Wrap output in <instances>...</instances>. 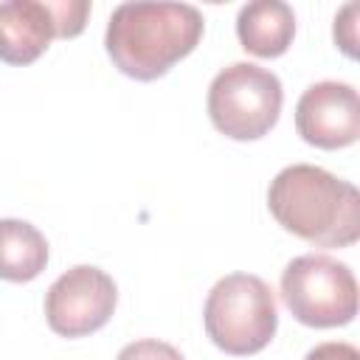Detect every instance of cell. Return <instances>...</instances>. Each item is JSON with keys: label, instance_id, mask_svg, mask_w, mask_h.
Here are the masks:
<instances>
[{"label": "cell", "instance_id": "obj_1", "mask_svg": "<svg viewBox=\"0 0 360 360\" xmlns=\"http://www.w3.org/2000/svg\"><path fill=\"white\" fill-rule=\"evenodd\" d=\"M273 219L318 248H349L360 239V194L352 183L309 163L281 169L267 188Z\"/></svg>", "mask_w": 360, "mask_h": 360}, {"label": "cell", "instance_id": "obj_2", "mask_svg": "<svg viewBox=\"0 0 360 360\" xmlns=\"http://www.w3.org/2000/svg\"><path fill=\"white\" fill-rule=\"evenodd\" d=\"M202 28L200 8L188 3H121L107 22L104 45L124 76L152 82L197 48Z\"/></svg>", "mask_w": 360, "mask_h": 360}, {"label": "cell", "instance_id": "obj_3", "mask_svg": "<svg viewBox=\"0 0 360 360\" xmlns=\"http://www.w3.org/2000/svg\"><path fill=\"white\" fill-rule=\"evenodd\" d=\"M202 323L211 343L225 354H256L276 335V295L259 276L231 273L211 287L202 307Z\"/></svg>", "mask_w": 360, "mask_h": 360}, {"label": "cell", "instance_id": "obj_4", "mask_svg": "<svg viewBox=\"0 0 360 360\" xmlns=\"http://www.w3.org/2000/svg\"><path fill=\"white\" fill-rule=\"evenodd\" d=\"M284 90L273 70L253 62L222 68L208 84L211 124L233 141H256L267 135L281 112Z\"/></svg>", "mask_w": 360, "mask_h": 360}, {"label": "cell", "instance_id": "obj_5", "mask_svg": "<svg viewBox=\"0 0 360 360\" xmlns=\"http://www.w3.org/2000/svg\"><path fill=\"white\" fill-rule=\"evenodd\" d=\"M281 301L304 326H346L357 315V281L349 264L326 253H304L281 273Z\"/></svg>", "mask_w": 360, "mask_h": 360}, {"label": "cell", "instance_id": "obj_6", "mask_svg": "<svg viewBox=\"0 0 360 360\" xmlns=\"http://www.w3.org/2000/svg\"><path fill=\"white\" fill-rule=\"evenodd\" d=\"M115 301L118 287L112 276L93 264H76L48 287L45 318L56 335L84 338L112 318Z\"/></svg>", "mask_w": 360, "mask_h": 360}, {"label": "cell", "instance_id": "obj_7", "mask_svg": "<svg viewBox=\"0 0 360 360\" xmlns=\"http://www.w3.org/2000/svg\"><path fill=\"white\" fill-rule=\"evenodd\" d=\"M298 135L318 149H343L360 138V98L346 82H315L295 104Z\"/></svg>", "mask_w": 360, "mask_h": 360}, {"label": "cell", "instance_id": "obj_8", "mask_svg": "<svg viewBox=\"0 0 360 360\" xmlns=\"http://www.w3.org/2000/svg\"><path fill=\"white\" fill-rule=\"evenodd\" d=\"M59 37L56 17L45 0H8L0 3V59L6 65L37 62L51 39Z\"/></svg>", "mask_w": 360, "mask_h": 360}, {"label": "cell", "instance_id": "obj_9", "mask_svg": "<svg viewBox=\"0 0 360 360\" xmlns=\"http://www.w3.org/2000/svg\"><path fill=\"white\" fill-rule=\"evenodd\" d=\"M236 37L242 48L262 59L281 56L295 37L292 6L281 0H253L236 14Z\"/></svg>", "mask_w": 360, "mask_h": 360}, {"label": "cell", "instance_id": "obj_10", "mask_svg": "<svg viewBox=\"0 0 360 360\" xmlns=\"http://www.w3.org/2000/svg\"><path fill=\"white\" fill-rule=\"evenodd\" d=\"M48 264V242L25 219H0V278L34 281Z\"/></svg>", "mask_w": 360, "mask_h": 360}, {"label": "cell", "instance_id": "obj_11", "mask_svg": "<svg viewBox=\"0 0 360 360\" xmlns=\"http://www.w3.org/2000/svg\"><path fill=\"white\" fill-rule=\"evenodd\" d=\"M115 360H186L172 343H163V340H135V343H127Z\"/></svg>", "mask_w": 360, "mask_h": 360}, {"label": "cell", "instance_id": "obj_12", "mask_svg": "<svg viewBox=\"0 0 360 360\" xmlns=\"http://www.w3.org/2000/svg\"><path fill=\"white\" fill-rule=\"evenodd\" d=\"M357 11H360V6L357 3H349L335 17V42L352 59L357 56Z\"/></svg>", "mask_w": 360, "mask_h": 360}, {"label": "cell", "instance_id": "obj_13", "mask_svg": "<svg viewBox=\"0 0 360 360\" xmlns=\"http://www.w3.org/2000/svg\"><path fill=\"white\" fill-rule=\"evenodd\" d=\"M304 360H360V352L352 343L329 340V343H318L315 349H309Z\"/></svg>", "mask_w": 360, "mask_h": 360}]
</instances>
